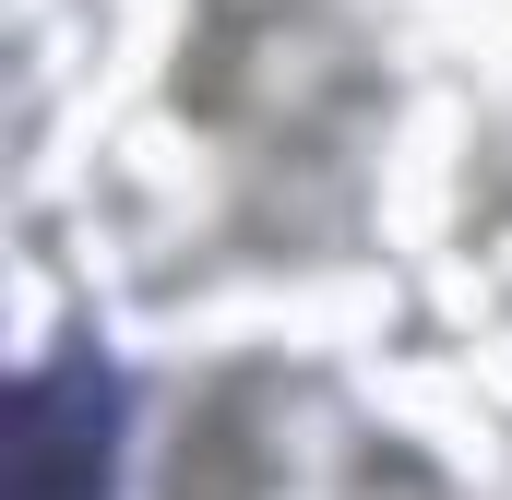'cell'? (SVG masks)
I'll list each match as a JSON object with an SVG mask.
<instances>
[{
    "mask_svg": "<svg viewBox=\"0 0 512 500\" xmlns=\"http://www.w3.org/2000/svg\"><path fill=\"white\" fill-rule=\"evenodd\" d=\"M167 500H429V489L334 393H310V381H227L179 429Z\"/></svg>",
    "mask_w": 512,
    "mask_h": 500,
    "instance_id": "1",
    "label": "cell"
}]
</instances>
